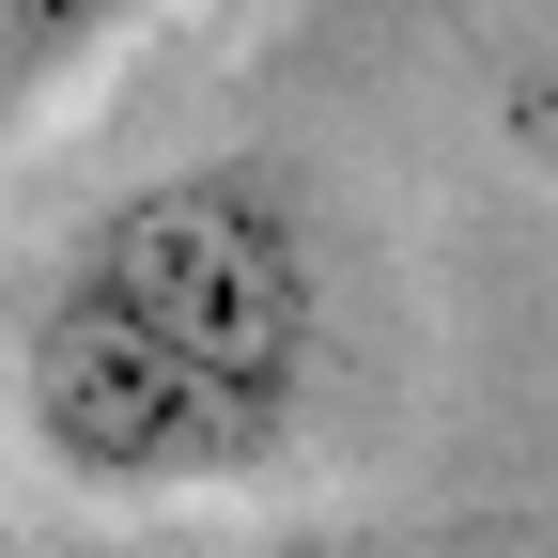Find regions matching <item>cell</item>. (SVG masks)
<instances>
[{"mask_svg": "<svg viewBox=\"0 0 558 558\" xmlns=\"http://www.w3.org/2000/svg\"><path fill=\"white\" fill-rule=\"evenodd\" d=\"M326 326V202L279 156L140 171L16 326V435L78 497H233L311 435Z\"/></svg>", "mask_w": 558, "mask_h": 558, "instance_id": "1", "label": "cell"}, {"mask_svg": "<svg viewBox=\"0 0 558 558\" xmlns=\"http://www.w3.org/2000/svg\"><path fill=\"white\" fill-rule=\"evenodd\" d=\"M109 16H124V0H0V124L47 109V78H62V62H78Z\"/></svg>", "mask_w": 558, "mask_h": 558, "instance_id": "2", "label": "cell"}]
</instances>
